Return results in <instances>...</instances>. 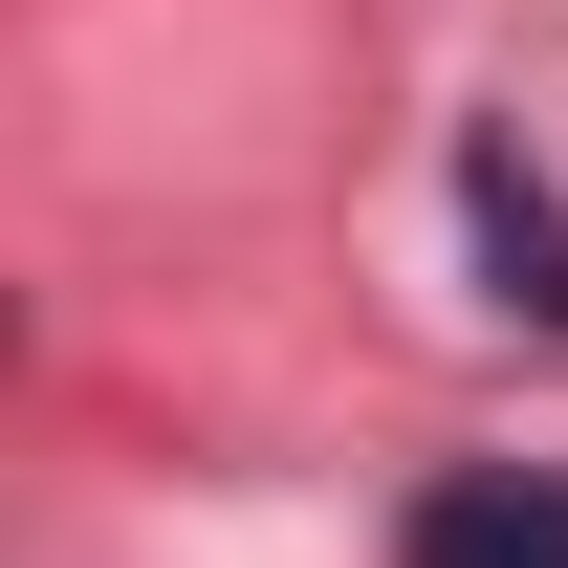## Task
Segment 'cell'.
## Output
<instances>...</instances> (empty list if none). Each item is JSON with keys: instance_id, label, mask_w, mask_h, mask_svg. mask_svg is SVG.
<instances>
[{"instance_id": "2", "label": "cell", "mask_w": 568, "mask_h": 568, "mask_svg": "<svg viewBox=\"0 0 568 568\" xmlns=\"http://www.w3.org/2000/svg\"><path fill=\"white\" fill-rule=\"evenodd\" d=\"M459 219H481V284H503V306H525V328H568V197H547L503 132L459 153Z\"/></svg>"}, {"instance_id": "1", "label": "cell", "mask_w": 568, "mask_h": 568, "mask_svg": "<svg viewBox=\"0 0 568 568\" xmlns=\"http://www.w3.org/2000/svg\"><path fill=\"white\" fill-rule=\"evenodd\" d=\"M394 568H568V459H459V481H416Z\"/></svg>"}]
</instances>
